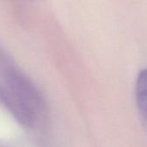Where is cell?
Segmentation results:
<instances>
[{"mask_svg":"<svg viewBox=\"0 0 147 147\" xmlns=\"http://www.w3.org/2000/svg\"><path fill=\"white\" fill-rule=\"evenodd\" d=\"M136 101L142 117L147 121V69L140 72L136 83Z\"/></svg>","mask_w":147,"mask_h":147,"instance_id":"1","label":"cell"}]
</instances>
